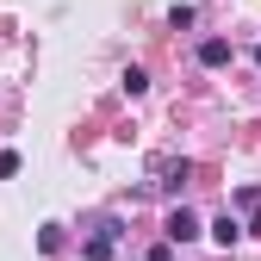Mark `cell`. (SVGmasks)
Wrapping results in <instances>:
<instances>
[{"mask_svg": "<svg viewBox=\"0 0 261 261\" xmlns=\"http://www.w3.org/2000/svg\"><path fill=\"white\" fill-rule=\"evenodd\" d=\"M205 237H212L218 249H237V243H243V224H237V218H218V224H212Z\"/></svg>", "mask_w": 261, "mask_h": 261, "instance_id": "277c9868", "label": "cell"}, {"mask_svg": "<svg viewBox=\"0 0 261 261\" xmlns=\"http://www.w3.org/2000/svg\"><path fill=\"white\" fill-rule=\"evenodd\" d=\"M143 87H149V75H143V69H124V93H130V100H137Z\"/></svg>", "mask_w": 261, "mask_h": 261, "instance_id": "8992f818", "label": "cell"}, {"mask_svg": "<svg viewBox=\"0 0 261 261\" xmlns=\"http://www.w3.org/2000/svg\"><path fill=\"white\" fill-rule=\"evenodd\" d=\"M38 249H44V255L62 249V224H44V230H38Z\"/></svg>", "mask_w": 261, "mask_h": 261, "instance_id": "5b68a950", "label": "cell"}, {"mask_svg": "<svg viewBox=\"0 0 261 261\" xmlns=\"http://www.w3.org/2000/svg\"><path fill=\"white\" fill-rule=\"evenodd\" d=\"M230 62V38H205L199 44V69H224Z\"/></svg>", "mask_w": 261, "mask_h": 261, "instance_id": "3957f363", "label": "cell"}, {"mask_svg": "<svg viewBox=\"0 0 261 261\" xmlns=\"http://www.w3.org/2000/svg\"><path fill=\"white\" fill-rule=\"evenodd\" d=\"M249 230H261V205H255V224H249Z\"/></svg>", "mask_w": 261, "mask_h": 261, "instance_id": "ba28073f", "label": "cell"}, {"mask_svg": "<svg viewBox=\"0 0 261 261\" xmlns=\"http://www.w3.org/2000/svg\"><path fill=\"white\" fill-rule=\"evenodd\" d=\"M112 237H118V224H100V237L81 243V261H112Z\"/></svg>", "mask_w": 261, "mask_h": 261, "instance_id": "7a4b0ae2", "label": "cell"}, {"mask_svg": "<svg viewBox=\"0 0 261 261\" xmlns=\"http://www.w3.org/2000/svg\"><path fill=\"white\" fill-rule=\"evenodd\" d=\"M255 62H261V50H255Z\"/></svg>", "mask_w": 261, "mask_h": 261, "instance_id": "9c48e42d", "label": "cell"}, {"mask_svg": "<svg viewBox=\"0 0 261 261\" xmlns=\"http://www.w3.org/2000/svg\"><path fill=\"white\" fill-rule=\"evenodd\" d=\"M19 174V149H0V180H13Z\"/></svg>", "mask_w": 261, "mask_h": 261, "instance_id": "52a82bcc", "label": "cell"}, {"mask_svg": "<svg viewBox=\"0 0 261 261\" xmlns=\"http://www.w3.org/2000/svg\"><path fill=\"white\" fill-rule=\"evenodd\" d=\"M193 237H205V224L193 218L187 205H174V212H168V224H162V243H193Z\"/></svg>", "mask_w": 261, "mask_h": 261, "instance_id": "6da1fadb", "label": "cell"}]
</instances>
